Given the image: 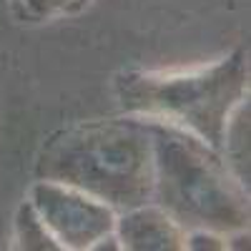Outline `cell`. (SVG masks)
I'll return each mask as SVG.
<instances>
[{
	"label": "cell",
	"mask_w": 251,
	"mask_h": 251,
	"mask_svg": "<svg viewBox=\"0 0 251 251\" xmlns=\"http://www.w3.org/2000/svg\"><path fill=\"white\" fill-rule=\"evenodd\" d=\"M146 126L153 143L151 201L183 231L206 228L228 236L249 228V188L221 153L171 123L146 121Z\"/></svg>",
	"instance_id": "2"
},
{
	"label": "cell",
	"mask_w": 251,
	"mask_h": 251,
	"mask_svg": "<svg viewBox=\"0 0 251 251\" xmlns=\"http://www.w3.org/2000/svg\"><path fill=\"white\" fill-rule=\"evenodd\" d=\"M183 249H194V251H221L226 249V236L216 231H206V228H194L186 231Z\"/></svg>",
	"instance_id": "9"
},
{
	"label": "cell",
	"mask_w": 251,
	"mask_h": 251,
	"mask_svg": "<svg viewBox=\"0 0 251 251\" xmlns=\"http://www.w3.org/2000/svg\"><path fill=\"white\" fill-rule=\"evenodd\" d=\"M113 234L128 251H181L186 231L153 201L116 214Z\"/></svg>",
	"instance_id": "5"
},
{
	"label": "cell",
	"mask_w": 251,
	"mask_h": 251,
	"mask_svg": "<svg viewBox=\"0 0 251 251\" xmlns=\"http://www.w3.org/2000/svg\"><path fill=\"white\" fill-rule=\"evenodd\" d=\"M219 153L231 174L249 188V100H241L228 118Z\"/></svg>",
	"instance_id": "6"
},
{
	"label": "cell",
	"mask_w": 251,
	"mask_h": 251,
	"mask_svg": "<svg viewBox=\"0 0 251 251\" xmlns=\"http://www.w3.org/2000/svg\"><path fill=\"white\" fill-rule=\"evenodd\" d=\"M13 241H15L13 246L18 251H63L28 199L20 203L18 211H15Z\"/></svg>",
	"instance_id": "7"
},
{
	"label": "cell",
	"mask_w": 251,
	"mask_h": 251,
	"mask_svg": "<svg viewBox=\"0 0 251 251\" xmlns=\"http://www.w3.org/2000/svg\"><path fill=\"white\" fill-rule=\"evenodd\" d=\"M83 0H10V10L23 23H46L73 10Z\"/></svg>",
	"instance_id": "8"
},
{
	"label": "cell",
	"mask_w": 251,
	"mask_h": 251,
	"mask_svg": "<svg viewBox=\"0 0 251 251\" xmlns=\"http://www.w3.org/2000/svg\"><path fill=\"white\" fill-rule=\"evenodd\" d=\"M121 108L146 121L171 123L221 149L226 123L249 96V60L241 48L206 68L178 73H123L116 78Z\"/></svg>",
	"instance_id": "3"
},
{
	"label": "cell",
	"mask_w": 251,
	"mask_h": 251,
	"mask_svg": "<svg viewBox=\"0 0 251 251\" xmlns=\"http://www.w3.org/2000/svg\"><path fill=\"white\" fill-rule=\"evenodd\" d=\"M35 176L80 188L113 211L151 201L153 143L143 118L86 121L55 133L38 156Z\"/></svg>",
	"instance_id": "1"
},
{
	"label": "cell",
	"mask_w": 251,
	"mask_h": 251,
	"mask_svg": "<svg viewBox=\"0 0 251 251\" xmlns=\"http://www.w3.org/2000/svg\"><path fill=\"white\" fill-rule=\"evenodd\" d=\"M28 201L48 226L58 246L68 251L93 249V244L111 234L116 226V211L108 203L58 181L38 178Z\"/></svg>",
	"instance_id": "4"
}]
</instances>
